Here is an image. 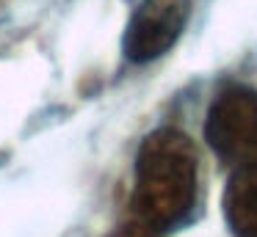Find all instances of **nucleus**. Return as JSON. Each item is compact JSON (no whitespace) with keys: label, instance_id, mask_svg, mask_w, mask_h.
Wrapping results in <instances>:
<instances>
[{"label":"nucleus","instance_id":"f257e3e1","mask_svg":"<svg viewBox=\"0 0 257 237\" xmlns=\"http://www.w3.org/2000/svg\"><path fill=\"white\" fill-rule=\"evenodd\" d=\"M199 193V154L185 132L161 127L141 141L136 154L133 212L155 231L180 226Z\"/></svg>","mask_w":257,"mask_h":237},{"label":"nucleus","instance_id":"7ed1b4c3","mask_svg":"<svg viewBox=\"0 0 257 237\" xmlns=\"http://www.w3.org/2000/svg\"><path fill=\"white\" fill-rule=\"evenodd\" d=\"M191 0H141L124 28L122 50L133 64H150L166 55L183 36Z\"/></svg>","mask_w":257,"mask_h":237},{"label":"nucleus","instance_id":"39448f33","mask_svg":"<svg viewBox=\"0 0 257 237\" xmlns=\"http://www.w3.org/2000/svg\"><path fill=\"white\" fill-rule=\"evenodd\" d=\"M108 237H161V231H155V229H150V226L133 220V223H124V226H119V229H113Z\"/></svg>","mask_w":257,"mask_h":237},{"label":"nucleus","instance_id":"f03ea898","mask_svg":"<svg viewBox=\"0 0 257 237\" xmlns=\"http://www.w3.org/2000/svg\"><path fill=\"white\" fill-rule=\"evenodd\" d=\"M205 141L232 168L257 163V91L227 86L216 94L205 116Z\"/></svg>","mask_w":257,"mask_h":237},{"label":"nucleus","instance_id":"20e7f679","mask_svg":"<svg viewBox=\"0 0 257 237\" xmlns=\"http://www.w3.org/2000/svg\"><path fill=\"white\" fill-rule=\"evenodd\" d=\"M224 218L235 237H257V163L235 168L224 190Z\"/></svg>","mask_w":257,"mask_h":237}]
</instances>
